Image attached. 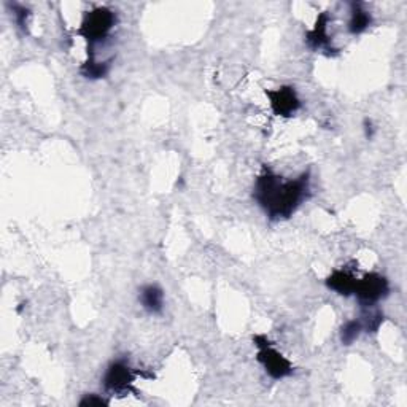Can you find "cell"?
<instances>
[{
	"label": "cell",
	"mask_w": 407,
	"mask_h": 407,
	"mask_svg": "<svg viewBox=\"0 0 407 407\" xmlns=\"http://www.w3.org/2000/svg\"><path fill=\"white\" fill-rule=\"evenodd\" d=\"M308 196V172L294 180H283L271 169L257 179L253 198L271 220H287Z\"/></svg>",
	"instance_id": "cell-1"
},
{
	"label": "cell",
	"mask_w": 407,
	"mask_h": 407,
	"mask_svg": "<svg viewBox=\"0 0 407 407\" xmlns=\"http://www.w3.org/2000/svg\"><path fill=\"white\" fill-rule=\"evenodd\" d=\"M115 23L116 14L111 10L105 7L94 8L85 14V19H83L81 26L78 29V34L90 45H94V43L104 40L109 36L111 29L115 27Z\"/></svg>",
	"instance_id": "cell-2"
},
{
	"label": "cell",
	"mask_w": 407,
	"mask_h": 407,
	"mask_svg": "<svg viewBox=\"0 0 407 407\" xmlns=\"http://www.w3.org/2000/svg\"><path fill=\"white\" fill-rule=\"evenodd\" d=\"M254 345L258 347L257 360L261 363L264 371L267 372L272 379H283V377H288L293 374V366L291 363L287 360L285 356L282 355L280 352H277L271 345L264 336H254L253 337Z\"/></svg>",
	"instance_id": "cell-3"
},
{
	"label": "cell",
	"mask_w": 407,
	"mask_h": 407,
	"mask_svg": "<svg viewBox=\"0 0 407 407\" xmlns=\"http://www.w3.org/2000/svg\"><path fill=\"white\" fill-rule=\"evenodd\" d=\"M389 280H386L384 276H380V274L371 272L366 274L360 280H356L355 293L353 294H355L358 302H360L363 307H371L389 296Z\"/></svg>",
	"instance_id": "cell-4"
},
{
	"label": "cell",
	"mask_w": 407,
	"mask_h": 407,
	"mask_svg": "<svg viewBox=\"0 0 407 407\" xmlns=\"http://www.w3.org/2000/svg\"><path fill=\"white\" fill-rule=\"evenodd\" d=\"M266 96L271 101V109L277 116H293L301 109V101L291 86H282L277 90L266 91Z\"/></svg>",
	"instance_id": "cell-5"
},
{
	"label": "cell",
	"mask_w": 407,
	"mask_h": 407,
	"mask_svg": "<svg viewBox=\"0 0 407 407\" xmlns=\"http://www.w3.org/2000/svg\"><path fill=\"white\" fill-rule=\"evenodd\" d=\"M135 379V372L127 365L124 360L114 361L107 369L104 376V386L107 390L115 391V393H122L129 391L132 382Z\"/></svg>",
	"instance_id": "cell-6"
},
{
	"label": "cell",
	"mask_w": 407,
	"mask_h": 407,
	"mask_svg": "<svg viewBox=\"0 0 407 407\" xmlns=\"http://www.w3.org/2000/svg\"><path fill=\"white\" fill-rule=\"evenodd\" d=\"M356 280L358 278H355V276L347 269H337L326 278V287L341 294V296H352L355 293Z\"/></svg>",
	"instance_id": "cell-7"
},
{
	"label": "cell",
	"mask_w": 407,
	"mask_h": 407,
	"mask_svg": "<svg viewBox=\"0 0 407 407\" xmlns=\"http://www.w3.org/2000/svg\"><path fill=\"white\" fill-rule=\"evenodd\" d=\"M328 24H330V16L326 13H321L317 19L315 27L307 32V45L318 50V48H325L330 50V36H328Z\"/></svg>",
	"instance_id": "cell-8"
},
{
	"label": "cell",
	"mask_w": 407,
	"mask_h": 407,
	"mask_svg": "<svg viewBox=\"0 0 407 407\" xmlns=\"http://www.w3.org/2000/svg\"><path fill=\"white\" fill-rule=\"evenodd\" d=\"M139 301L150 313H159L164 306V293L158 285H146L140 290Z\"/></svg>",
	"instance_id": "cell-9"
},
{
	"label": "cell",
	"mask_w": 407,
	"mask_h": 407,
	"mask_svg": "<svg viewBox=\"0 0 407 407\" xmlns=\"http://www.w3.org/2000/svg\"><path fill=\"white\" fill-rule=\"evenodd\" d=\"M372 24V16L361 3H352V16L349 21V31L352 34H363Z\"/></svg>",
	"instance_id": "cell-10"
},
{
	"label": "cell",
	"mask_w": 407,
	"mask_h": 407,
	"mask_svg": "<svg viewBox=\"0 0 407 407\" xmlns=\"http://www.w3.org/2000/svg\"><path fill=\"white\" fill-rule=\"evenodd\" d=\"M88 55H90V57H88V61L81 66L83 77L90 78V80H99V78H105L107 73H109V68H110L109 64L97 62L92 53H88Z\"/></svg>",
	"instance_id": "cell-11"
},
{
	"label": "cell",
	"mask_w": 407,
	"mask_h": 407,
	"mask_svg": "<svg viewBox=\"0 0 407 407\" xmlns=\"http://www.w3.org/2000/svg\"><path fill=\"white\" fill-rule=\"evenodd\" d=\"M363 332V323L360 320L347 321L341 330V341L344 345H352Z\"/></svg>",
	"instance_id": "cell-12"
},
{
	"label": "cell",
	"mask_w": 407,
	"mask_h": 407,
	"mask_svg": "<svg viewBox=\"0 0 407 407\" xmlns=\"http://www.w3.org/2000/svg\"><path fill=\"white\" fill-rule=\"evenodd\" d=\"M361 323H363V330H366L367 332H376L380 328L382 323H384V315H382L380 312L371 313V315H367L366 320Z\"/></svg>",
	"instance_id": "cell-13"
},
{
	"label": "cell",
	"mask_w": 407,
	"mask_h": 407,
	"mask_svg": "<svg viewBox=\"0 0 407 407\" xmlns=\"http://www.w3.org/2000/svg\"><path fill=\"white\" fill-rule=\"evenodd\" d=\"M13 13H14V18H16L18 26L21 27L23 31H26V29H27L29 10L26 7H23V5H13Z\"/></svg>",
	"instance_id": "cell-14"
},
{
	"label": "cell",
	"mask_w": 407,
	"mask_h": 407,
	"mask_svg": "<svg viewBox=\"0 0 407 407\" xmlns=\"http://www.w3.org/2000/svg\"><path fill=\"white\" fill-rule=\"evenodd\" d=\"M109 404V401H105L104 398H101V396L97 395H86L85 398L80 401V406L81 407H88V406H107Z\"/></svg>",
	"instance_id": "cell-15"
},
{
	"label": "cell",
	"mask_w": 407,
	"mask_h": 407,
	"mask_svg": "<svg viewBox=\"0 0 407 407\" xmlns=\"http://www.w3.org/2000/svg\"><path fill=\"white\" fill-rule=\"evenodd\" d=\"M365 132H366V137H367V139H371V137L374 135V127H372L371 120H366V121H365Z\"/></svg>",
	"instance_id": "cell-16"
}]
</instances>
